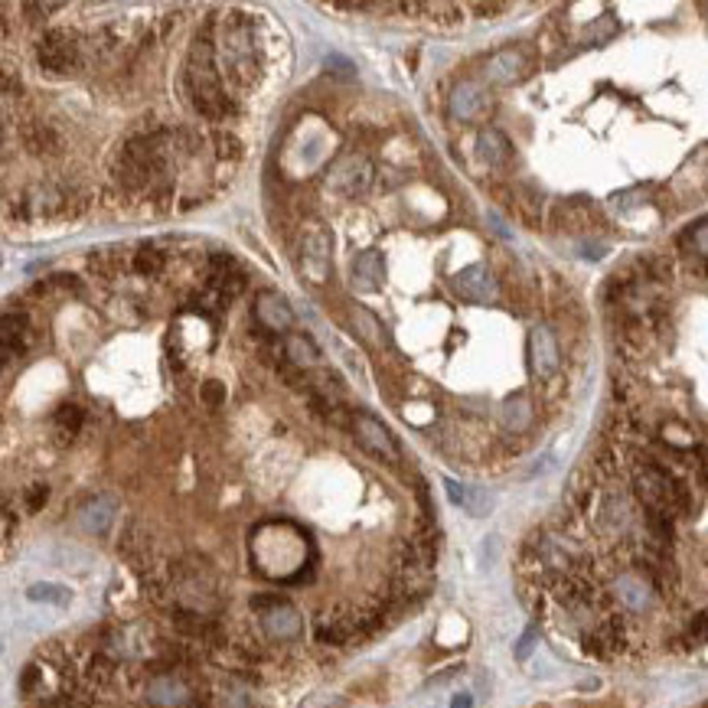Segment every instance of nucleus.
Here are the masks:
<instances>
[{"instance_id": "21", "label": "nucleus", "mask_w": 708, "mask_h": 708, "mask_svg": "<svg viewBox=\"0 0 708 708\" xmlns=\"http://www.w3.org/2000/svg\"><path fill=\"white\" fill-rule=\"evenodd\" d=\"M284 353L291 356V363L294 366H301V369H310L320 359V350H317V343L307 337V333H291L288 340H284Z\"/></svg>"}, {"instance_id": "9", "label": "nucleus", "mask_w": 708, "mask_h": 708, "mask_svg": "<svg viewBox=\"0 0 708 708\" xmlns=\"http://www.w3.org/2000/svg\"><path fill=\"white\" fill-rule=\"evenodd\" d=\"M529 72V59L523 49L509 46V49H500V53H493L487 59V66H483V76L496 85H513L519 82Z\"/></svg>"}, {"instance_id": "20", "label": "nucleus", "mask_w": 708, "mask_h": 708, "mask_svg": "<svg viewBox=\"0 0 708 708\" xmlns=\"http://www.w3.org/2000/svg\"><path fill=\"white\" fill-rule=\"evenodd\" d=\"M0 337H4V356L7 359L10 356H20L30 346V340H33L30 320L23 317V314H7L4 317V333H0Z\"/></svg>"}, {"instance_id": "14", "label": "nucleus", "mask_w": 708, "mask_h": 708, "mask_svg": "<svg viewBox=\"0 0 708 708\" xmlns=\"http://www.w3.org/2000/svg\"><path fill=\"white\" fill-rule=\"evenodd\" d=\"M585 650L591 656H614L627 650V627L620 620H604L598 630H591L585 637Z\"/></svg>"}, {"instance_id": "39", "label": "nucleus", "mask_w": 708, "mask_h": 708, "mask_svg": "<svg viewBox=\"0 0 708 708\" xmlns=\"http://www.w3.org/2000/svg\"><path fill=\"white\" fill-rule=\"evenodd\" d=\"M699 477H702V483L708 487V461H705V467H702V474H699Z\"/></svg>"}, {"instance_id": "28", "label": "nucleus", "mask_w": 708, "mask_h": 708, "mask_svg": "<svg viewBox=\"0 0 708 708\" xmlns=\"http://www.w3.org/2000/svg\"><path fill=\"white\" fill-rule=\"evenodd\" d=\"M134 268H138L141 275H157V271L164 268V255H160L157 248H141L138 258H134Z\"/></svg>"}, {"instance_id": "8", "label": "nucleus", "mask_w": 708, "mask_h": 708, "mask_svg": "<svg viewBox=\"0 0 708 708\" xmlns=\"http://www.w3.org/2000/svg\"><path fill=\"white\" fill-rule=\"evenodd\" d=\"M454 288L470 304H490V301H496V278L490 275V268H483V265H470L464 271H457V275H454Z\"/></svg>"}, {"instance_id": "12", "label": "nucleus", "mask_w": 708, "mask_h": 708, "mask_svg": "<svg viewBox=\"0 0 708 708\" xmlns=\"http://www.w3.org/2000/svg\"><path fill=\"white\" fill-rule=\"evenodd\" d=\"M255 317L265 330H275V333H284L294 327V310L288 301H284V294H278V291H262L255 297Z\"/></svg>"}, {"instance_id": "36", "label": "nucleus", "mask_w": 708, "mask_h": 708, "mask_svg": "<svg viewBox=\"0 0 708 708\" xmlns=\"http://www.w3.org/2000/svg\"><path fill=\"white\" fill-rule=\"evenodd\" d=\"M206 399H209V405L226 402V389H222V385H216V382H209V385H206Z\"/></svg>"}, {"instance_id": "32", "label": "nucleus", "mask_w": 708, "mask_h": 708, "mask_svg": "<svg viewBox=\"0 0 708 708\" xmlns=\"http://www.w3.org/2000/svg\"><path fill=\"white\" fill-rule=\"evenodd\" d=\"M536 640H539V630L529 627L523 637H519V643H516V660H529V653H532V647H536Z\"/></svg>"}, {"instance_id": "34", "label": "nucleus", "mask_w": 708, "mask_h": 708, "mask_svg": "<svg viewBox=\"0 0 708 708\" xmlns=\"http://www.w3.org/2000/svg\"><path fill=\"white\" fill-rule=\"evenodd\" d=\"M444 490H447V496H451L454 506H464V503H467V487H464V483L444 477Z\"/></svg>"}, {"instance_id": "24", "label": "nucleus", "mask_w": 708, "mask_h": 708, "mask_svg": "<svg viewBox=\"0 0 708 708\" xmlns=\"http://www.w3.org/2000/svg\"><path fill=\"white\" fill-rule=\"evenodd\" d=\"M350 324L356 327V333H359V337H363L366 343H372V346L382 343V330H385V327L379 324L376 317L369 314L366 307H350Z\"/></svg>"}, {"instance_id": "1", "label": "nucleus", "mask_w": 708, "mask_h": 708, "mask_svg": "<svg viewBox=\"0 0 708 708\" xmlns=\"http://www.w3.org/2000/svg\"><path fill=\"white\" fill-rule=\"evenodd\" d=\"M190 89L193 102L206 118H222L229 111L226 95H222V82L213 62V40H209V27L193 40L190 49Z\"/></svg>"}, {"instance_id": "30", "label": "nucleus", "mask_w": 708, "mask_h": 708, "mask_svg": "<svg viewBox=\"0 0 708 708\" xmlns=\"http://www.w3.org/2000/svg\"><path fill=\"white\" fill-rule=\"evenodd\" d=\"M327 72H333V76H340V79H353V76H356V66H353L350 59L330 53V56H327Z\"/></svg>"}, {"instance_id": "7", "label": "nucleus", "mask_w": 708, "mask_h": 708, "mask_svg": "<svg viewBox=\"0 0 708 708\" xmlns=\"http://www.w3.org/2000/svg\"><path fill=\"white\" fill-rule=\"evenodd\" d=\"M529 366L539 379H552L562 366V350L549 327H532L529 333Z\"/></svg>"}, {"instance_id": "5", "label": "nucleus", "mask_w": 708, "mask_h": 708, "mask_svg": "<svg viewBox=\"0 0 708 708\" xmlns=\"http://www.w3.org/2000/svg\"><path fill=\"white\" fill-rule=\"evenodd\" d=\"M353 431H356L359 444H363L369 454L382 457V461H399V444H395L392 431L385 428L379 418H372L366 412H356L353 415Z\"/></svg>"}, {"instance_id": "38", "label": "nucleus", "mask_w": 708, "mask_h": 708, "mask_svg": "<svg viewBox=\"0 0 708 708\" xmlns=\"http://www.w3.org/2000/svg\"><path fill=\"white\" fill-rule=\"evenodd\" d=\"M14 536V513H4V542H10Z\"/></svg>"}, {"instance_id": "17", "label": "nucleus", "mask_w": 708, "mask_h": 708, "mask_svg": "<svg viewBox=\"0 0 708 708\" xmlns=\"http://www.w3.org/2000/svg\"><path fill=\"white\" fill-rule=\"evenodd\" d=\"M614 588H617V601L624 604V607H630V611H647V607H650L653 585L640 575V571H630V575H620Z\"/></svg>"}, {"instance_id": "2", "label": "nucleus", "mask_w": 708, "mask_h": 708, "mask_svg": "<svg viewBox=\"0 0 708 708\" xmlns=\"http://www.w3.org/2000/svg\"><path fill=\"white\" fill-rule=\"evenodd\" d=\"M294 255L297 268L310 284H324L330 278V232L320 222H304Z\"/></svg>"}, {"instance_id": "31", "label": "nucleus", "mask_w": 708, "mask_h": 708, "mask_svg": "<svg viewBox=\"0 0 708 708\" xmlns=\"http://www.w3.org/2000/svg\"><path fill=\"white\" fill-rule=\"evenodd\" d=\"M46 500H49V487L46 483H36V487H30V493H27V509L30 513H40Z\"/></svg>"}, {"instance_id": "10", "label": "nucleus", "mask_w": 708, "mask_h": 708, "mask_svg": "<svg viewBox=\"0 0 708 708\" xmlns=\"http://www.w3.org/2000/svg\"><path fill=\"white\" fill-rule=\"evenodd\" d=\"M447 111H451V118H457V121H480L490 111V98L477 82H461L451 92Z\"/></svg>"}, {"instance_id": "13", "label": "nucleus", "mask_w": 708, "mask_h": 708, "mask_svg": "<svg viewBox=\"0 0 708 708\" xmlns=\"http://www.w3.org/2000/svg\"><path fill=\"white\" fill-rule=\"evenodd\" d=\"M594 523H598L601 532H620V529H627L630 523V500L620 490H607L601 493V500H598V513H594Z\"/></svg>"}, {"instance_id": "16", "label": "nucleus", "mask_w": 708, "mask_h": 708, "mask_svg": "<svg viewBox=\"0 0 708 708\" xmlns=\"http://www.w3.org/2000/svg\"><path fill=\"white\" fill-rule=\"evenodd\" d=\"M385 281V258L376 248L369 252H359L356 262H353V284L359 291H379Z\"/></svg>"}, {"instance_id": "4", "label": "nucleus", "mask_w": 708, "mask_h": 708, "mask_svg": "<svg viewBox=\"0 0 708 708\" xmlns=\"http://www.w3.org/2000/svg\"><path fill=\"white\" fill-rule=\"evenodd\" d=\"M226 49H222V62L229 66V72L239 82H248V69H255V56H252V27L232 14L229 27H226Z\"/></svg>"}, {"instance_id": "27", "label": "nucleus", "mask_w": 708, "mask_h": 708, "mask_svg": "<svg viewBox=\"0 0 708 708\" xmlns=\"http://www.w3.org/2000/svg\"><path fill=\"white\" fill-rule=\"evenodd\" d=\"M467 513L470 516H487L490 513V506H493V496L487 490H480V487H467Z\"/></svg>"}, {"instance_id": "33", "label": "nucleus", "mask_w": 708, "mask_h": 708, "mask_svg": "<svg viewBox=\"0 0 708 708\" xmlns=\"http://www.w3.org/2000/svg\"><path fill=\"white\" fill-rule=\"evenodd\" d=\"M689 637H692L695 643H705V640H708V611H702V614H695V617H692V624H689Z\"/></svg>"}, {"instance_id": "19", "label": "nucleus", "mask_w": 708, "mask_h": 708, "mask_svg": "<svg viewBox=\"0 0 708 708\" xmlns=\"http://www.w3.org/2000/svg\"><path fill=\"white\" fill-rule=\"evenodd\" d=\"M477 154L483 164H490V167H500L509 160V154H513V147H509L506 141V134L503 131H496V128H483L477 134Z\"/></svg>"}, {"instance_id": "29", "label": "nucleus", "mask_w": 708, "mask_h": 708, "mask_svg": "<svg viewBox=\"0 0 708 708\" xmlns=\"http://www.w3.org/2000/svg\"><path fill=\"white\" fill-rule=\"evenodd\" d=\"M111 676H115V663H111L108 656L98 653L95 660L89 663V679H92V682H98V686H105V682H108Z\"/></svg>"}, {"instance_id": "22", "label": "nucleus", "mask_w": 708, "mask_h": 708, "mask_svg": "<svg viewBox=\"0 0 708 708\" xmlns=\"http://www.w3.org/2000/svg\"><path fill=\"white\" fill-rule=\"evenodd\" d=\"M27 598L33 604H49V607H69L72 604V591L56 585V581H36V585L27 588Z\"/></svg>"}, {"instance_id": "37", "label": "nucleus", "mask_w": 708, "mask_h": 708, "mask_svg": "<svg viewBox=\"0 0 708 708\" xmlns=\"http://www.w3.org/2000/svg\"><path fill=\"white\" fill-rule=\"evenodd\" d=\"M474 705V699H470L467 692H461V695H454V702H451V708H470Z\"/></svg>"}, {"instance_id": "23", "label": "nucleus", "mask_w": 708, "mask_h": 708, "mask_svg": "<svg viewBox=\"0 0 708 708\" xmlns=\"http://www.w3.org/2000/svg\"><path fill=\"white\" fill-rule=\"evenodd\" d=\"M503 425L509 431H526L529 428V421H532V408H529V399L526 395H516V399H509L503 405Z\"/></svg>"}, {"instance_id": "26", "label": "nucleus", "mask_w": 708, "mask_h": 708, "mask_svg": "<svg viewBox=\"0 0 708 708\" xmlns=\"http://www.w3.org/2000/svg\"><path fill=\"white\" fill-rule=\"evenodd\" d=\"M82 421H85V412L79 405H59V412H56V428L62 431V434H76L79 428H82Z\"/></svg>"}, {"instance_id": "18", "label": "nucleus", "mask_w": 708, "mask_h": 708, "mask_svg": "<svg viewBox=\"0 0 708 708\" xmlns=\"http://www.w3.org/2000/svg\"><path fill=\"white\" fill-rule=\"evenodd\" d=\"M115 509L118 506H115L111 496H92V500L79 509V526L85 532H95V536H102V532H108L111 519H115Z\"/></svg>"}, {"instance_id": "6", "label": "nucleus", "mask_w": 708, "mask_h": 708, "mask_svg": "<svg viewBox=\"0 0 708 708\" xmlns=\"http://www.w3.org/2000/svg\"><path fill=\"white\" fill-rule=\"evenodd\" d=\"M36 59H40V66L49 69V72H69L79 59V46L66 30H53L40 40Z\"/></svg>"}, {"instance_id": "25", "label": "nucleus", "mask_w": 708, "mask_h": 708, "mask_svg": "<svg viewBox=\"0 0 708 708\" xmlns=\"http://www.w3.org/2000/svg\"><path fill=\"white\" fill-rule=\"evenodd\" d=\"M679 245L689 248V252H695V255H702L705 262H708V219L695 222V226L679 239Z\"/></svg>"}, {"instance_id": "11", "label": "nucleus", "mask_w": 708, "mask_h": 708, "mask_svg": "<svg viewBox=\"0 0 708 708\" xmlns=\"http://www.w3.org/2000/svg\"><path fill=\"white\" fill-rule=\"evenodd\" d=\"M343 196H359L369 190L372 183V164L363 154H350L346 160H340V167L333 170V180H330Z\"/></svg>"}, {"instance_id": "3", "label": "nucleus", "mask_w": 708, "mask_h": 708, "mask_svg": "<svg viewBox=\"0 0 708 708\" xmlns=\"http://www.w3.org/2000/svg\"><path fill=\"white\" fill-rule=\"evenodd\" d=\"M252 611L258 614V620H262L268 637H275V640H294L304 627L301 614H297L284 598H275V594H255Z\"/></svg>"}, {"instance_id": "15", "label": "nucleus", "mask_w": 708, "mask_h": 708, "mask_svg": "<svg viewBox=\"0 0 708 708\" xmlns=\"http://www.w3.org/2000/svg\"><path fill=\"white\" fill-rule=\"evenodd\" d=\"M147 699H151L157 708H183L186 702H190V689H186V682L177 679L173 673L154 676L151 686H147Z\"/></svg>"}, {"instance_id": "40", "label": "nucleus", "mask_w": 708, "mask_h": 708, "mask_svg": "<svg viewBox=\"0 0 708 708\" xmlns=\"http://www.w3.org/2000/svg\"><path fill=\"white\" fill-rule=\"evenodd\" d=\"M705 708H708V705H705Z\"/></svg>"}, {"instance_id": "35", "label": "nucleus", "mask_w": 708, "mask_h": 708, "mask_svg": "<svg viewBox=\"0 0 708 708\" xmlns=\"http://www.w3.org/2000/svg\"><path fill=\"white\" fill-rule=\"evenodd\" d=\"M36 682H40V666H27L23 669V676H20V692L30 695L36 689Z\"/></svg>"}]
</instances>
